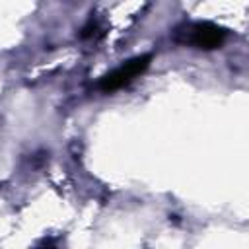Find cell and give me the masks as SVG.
<instances>
[{"mask_svg":"<svg viewBox=\"0 0 249 249\" xmlns=\"http://www.w3.org/2000/svg\"><path fill=\"white\" fill-rule=\"evenodd\" d=\"M173 39L177 43L193 47V49L214 51L226 43L228 29H224L212 21H189L175 29Z\"/></svg>","mask_w":249,"mask_h":249,"instance_id":"obj_1","label":"cell"},{"mask_svg":"<svg viewBox=\"0 0 249 249\" xmlns=\"http://www.w3.org/2000/svg\"><path fill=\"white\" fill-rule=\"evenodd\" d=\"M152 62V54H140L134 56L126 62H123L121 66H117L115 70L107 72L105 76H101V80L97 82V88L105 93H113L124 86H128L132 80H136L140 74H144L148 70Z\"/></svg>","mask_w":249,"mask_h":249,"instance_id":"obj_2","label":"cell"},{"mask_svg":"<svg viewBox=\"0 0 249 249\" xmlns=\"http://www.w3.org/2000/svg\"><path fill=\"white\" fill-rule=\"evenodd\" d=\"M103 35V31H101V27L97 25V21H89L84 29H82V39H97V37H101Z\"/></svg>","mask_w":249,"mask_h":249,"instance_id":"obj_3","label":"cell"}]
</instances>
